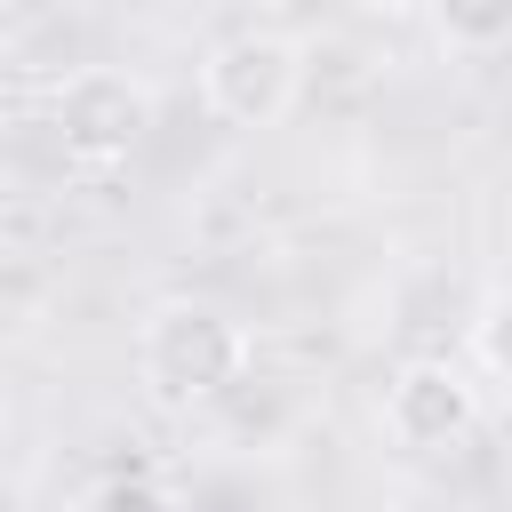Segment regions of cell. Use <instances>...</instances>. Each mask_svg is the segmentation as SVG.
<instances>
[{
    "instance_id": "obj_7",
    "label": "cell",
    "mask_w": 512,
    "mask_h": 512,
    "mask_svg": "<svg viewBox=\"0 0 512 512\" xmlns=\"http://www.w3.org/2000/svg\"><path fill=\"white\" fill-rule=\"evenodd\" d=\"M80 512H176V504H168L152 480H128V472H120V480L88 488V504H80Z\"/></svg>"
},
{
    "instance_id": "obj_5",
    "label": "cell",
    "mask_w": 512,
    "mask_h": 512,
    "mask_svg": "<svg viewBox=\"0 0 512 512\" xmlns=\"http://www.w3.org/2000/svg\"><path fill=\"white\" fill-rule=\"evenodd\" d=\"M424 8H432V32L464 56L512 48V0H424Z\"/></svg>"
},
{
    "instance_id": "obj_1",
    "label": "cell",
    "mask_w": 512,
    "mask_h": 512,
    "mask_svg": "<svg viewBox=\"0 0 512 512\" xmlns=\"http://www.w3.org/2000/svg\"><path fill=\"white\" fill-rule=\"evenodd\" d=\"M136 368H144V392L160 408H208L248 376V336L216 304H160L144 320Z\"/></svg>"
},
{
    "instance_id": "obj_8",
    "label": "cell",
    "mask_w": 512,
    "mask_h": 512,
    "mask_svg": "<svg viewBox=\"0 0 512 512\" xmlns=\"http://www.w3.org/2000/svg\"><path fill=\"white\" fill-rule=\"evenodd\" d=\"M352 8H376V16H400V8H424V0H352Z\"/></svg>"
},
{
    "instance_id": "obj_4",
    "label": "cell",
    "mask_w": 512,
    "mask_h": 512,
    "mask_svg": "<svg viewBox=\"0 0 512 512\" xmlns=\"http://www.w3.org/2000/svg\"><path fill=\"white\" fill-rule=\"evenodd\" d=\"M472 416H480V400H472V376L464 368H448V360H408V368H392V384H384V432L400 440V448H456L464 432H472Z\"/></svg>"
},
{
    "instance_id": "obj_3",
    "label": "cell",
    "mask_w": 512,
    "mask_h": 512,
    "mask_svg": "<svg viewBox=\"0 0 512 512\" xmlns=\"http://www.w3.org/2000/svg\"><path fill=\"white\" fill-rule=\"evenodd\" d=\"M144 128H152L144 80L112 72V64H88V72H72V80L56 88V144H64V160H80V168L128 160V152L144 144Z\"/></svg>"
},
{
    "instance_id": "obj_6",
    "label": "cell",
    "mask_w": 512,
    "mask_h": 512,
    "mask_svg": "<svg viewBox=\"0 0 512 512\" xmlns=\"http://www.w3.org/2000/svg\"><path fill=\"white\" fill-rule=\"evenodd\" d=\"M472 360H480L496 384H512V288L480 304V320H472Z\"/></svg>"
},
{
    "instance_id": "obj_2",
    "label": "cell",
    "mask_w": 512,
    "mask_h": 512,
    "mask_svg": "<svg viewBox=\"0 0 512 512\" xmlns=\"http://www.w3.org/2000/svg\"><path fill=\"white\" fill-rule=\"evenodd\" d=\"M200 96L224 128H280L304 96V48L288 32H232L200 64Z\"/></svg>"
}]
</instances>
